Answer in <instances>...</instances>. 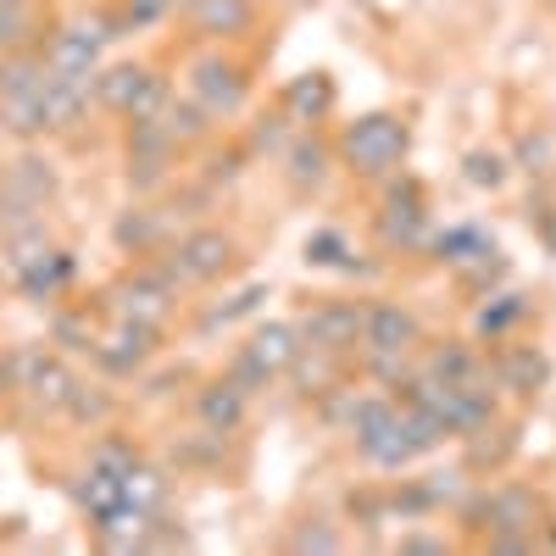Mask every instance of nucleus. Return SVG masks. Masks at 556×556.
<instances>
[{
  "label": "nucleus",
  "mask_w": 556,
  "mask_h": 556,
  "mask_svg": "<svg viewBox=\"0 0 556 556\" xmlns=\"http://www.w3.org/2000/svg\"><path fill=\"white\" fill-rule=\"evenodd\" d=\"M334 151H340L345 173L384 184L390 173H401V162L412 151V123L395 117V112H362L356 123H345L334 134Z\"/></svg>",
  "instance_id": "1"
},
{
  "label": "nucleus",
  "mask_w": 556,
  "mask_h": 556,
  "mask_svg": "<svg viewBox=\"0 0 556 556\" xmlns=\"http://www.w3.org/2000/svg\"><path fill=\"white\" fill-rule=\"evenodd\" d=\"M151 262L173 290H201V285H217V278L240 262V240L217 223H195L190 235L167 240Z\"/></svg>",
  "instance_id": "2"
},
{
  "label": "nucleus",
  "mask_w": 556,
  "mask_h": 556,
  "mask_svg": "<svg viewBox=\"0 0 556 556\" xmlns=\"http://www.w3.org/2000/svg\"><path fill=\"white\" fill-rule=\"evenodd\" d=\"M429 235H434V217H429L424 178L390 173V178H384V195H379V212H374V240H379V251L412 256V251L429 245Z\"/></svg>",
  "instance_id": "3"
},
{
  "label": "nucleus",
  "mask_w": 556,
  "mask_h": 556,
  "mask_svg": "<svg viewBox=\"0 0 556 556\" xmlns=\"http://www.w3.org/2000/svg\"><path fill=\"white\" fill-rule=\"evenodd\" d=\"M462 523L473 534H534L540 540V523H545V495L534 484H490V490H468L456 501Z\"/></svg>",
  "instance_id": "4"
},
{
  "label": "nucleus",
  "mask_w": 556,
  "mask_h": 556,
  "mask_svg": "<svg viewBox=\"0 0 556 556\" xmlns=\"http://www.w3.org/2000/svg\"><path fill=\"white\" fill-rule=\"evenodd\" d=\"M173 306H178V290L156 273L151 256L139 267H128L123 278H112V285L101 290V301H96V312H106L112 323H151V329H167Z\"/></svg>",
  "instance_id": "5"
},
{
  "label": "nucleus",
  "mask_w": 556,
  "mask_h": 556,
  "mask_svg": "<svg viewBox=\"0 0 556 556\" xmlns=\"http://www.w3.org/2000/svg\"><path fill=\"white\" fill-rule=\"evenodd\" d=\"M190 101L223 128V123H235L245 117L251 106V67L235 62V56H223V51H201L190 62Z\"/></svg>",
  "instance_id": "6"
},
{
  "label": "nucleus",
  "mask_w": 556,
  "mask_h": 556,
  "mask_svg": "<svg viewBox=\"0 0 556 556\" xmlns=\"http://www.w3.org/2000/svg\"><path fill=\"white\" fill-rule=\"evenodd\" d=\"M178 146H173V134L156 123V117H134L123 123V167H128V190L134 195H151L162 190V184L173 178L178 167Z\"/></svg>",
  "instance_id": "7"
},
{
  "label": "nucleus",
  "mask_w": 556,
  "mask_h": 556,
  "mask_svg": "<svg viewBox=\"0 0 556 556\" xmlns=\"http://www.w3.org/2000/svg\"><path fill=\"white\" fill-rule=\"evenodd\" d=\"M301 329V345H317V351H334V356H356L362 351V329H367V301H317L295 317Z\"/></svg>",
  "instance_id": "8"
},
{
  "label": "nucleus",
  "mask_w": 556,
  "mask_h": 556,
  "mask_svg": "<svg viewBox=\"0 0 556 556\" xmlns=\"http://www.w3.org/2000/svg\"><path fill=\"white\" fill-rule=\"evenodd\" d=\"M278 162H285V184L295 195H323L329 178L340 173V151H334V139L323 128H295V139L285 146Z\"/></svg>",
  "instance_id": "9"
},
{
  "label": "nucleus",
  "mask_w": 556,
  "mask_h": 556,
  "mask_svg": "<svg viewBox=\"0 0 556 556\" xmlns=\"http://www.w3.org/2000/svg\"><path fill=\"white\" fill-rule=\"evenodd\" d=\"M362 351H384V356H417L424 351V317L406 301H367V329H362Z\"/></svg>",
  "instance_id": "10"
},
{
  "label": "nucleus",
  "mask_w": 556,
  "mask_h": 556,
  "mask_svg": "<svg viewBox=\"0 0 556 556\" xmlns=\"http://www.w3.org/2000/svg\"><path fill=\"white\" fill-rule=\"evenodd\" d=\"M156 345H162V329H151V323H112V334H101L89 356H96L106 379H139Z\"/></svg>",
  "instance_id": "11"
},
{
  "label": "nucleus",
  "mask_w": 556,
  "mask_h": 556,
  "mask_svg": "<svg viewBox=\"0 0 556 556\" xmlns=\"http://www.w3.org/2000/svg\"><path fill=\"white\" fill-rule=\"evenodd\" d=\"M551 356L540 345H495L490 351V379H495V395H513V401H534L545 384H551Z\"/></svg>",
  "instance_id": "12"
},
{
  "label": "nucleus",
  "mask_w": 556,
  "mask_h": 556,
  "mask_svg": "<svg viewBox=\"0 0 556 556\" xmlns=\"http://www.w3.org/2000/svg\"><path fill=\"white\" fill-rule=\"evenodd\" d=\"M334 106H340V84L323 73V67L295 73L285 89H278V112H285L295 128H323V123L334 117Z\"/></svg>",
  "instance_id": "13"
},
{
  "label": "nucleus",
  "mask_w": 556,
  "mask_h": 556,
  "mask_svg": "<svg viewBox=\"0 0 556 556\" xmlns=\"http://www.w3.org/2000/svg\"><path fill=\"white\" fill-rule=\"evenodd\" d=\"M184 23H190V34L206 39V45H235L256 28V0H190Z\"/></svg>",
  "instance_id": "14"
},
{
  "label": "nucleus",
  "mask_w": 556,
  "mask_h": 556,
  "mask_svg": "<svg viewBox=\"0 0 556 556\" xmlns=\"http://www.w3.org/2000/svg\"><path fill=\"white\" fill-rule=\"evenodd\" d=\"M424 367L429 379H445V384H479V390H495L490 379V356L479 351V340H440L424 351Z\"/></svg>",
  "instance_id": "15"
},
{
  "label": "nucleus",
  "mask_w": 556,
  "mask_h": 556,
  "mask_svg": "<svg viewBox=\"0 0 556 556\" xmlns=\"http://www.w3.org/2000/svg\"><path fill=\"white\" fill-rule=\"evenodd\" d=\"M251 401H256V395H245L228 374L201 379V390H195V424H206V429H217V434H240L245 417H251Z\"/></svg>",
  "instance_id": "16"
},
{
  "label": "nucleus",
  "mask_w": 556,
  "mask_h": 556,
  "mask_svg": "<svg viewBox=\"0 0 556 556\" xmlns=\"http://www.w3.org/2000/svg\"><path fill=\"white\" fill-rule=\"evenodd\" d=\"M518 424H506V417H490V424H479L473 434H462V468L468 473H501L506 462L518 456Z\"/></svg>",
  "instance_id": "17"
},
{
  "label": "nucleus",
  "mask_w": 556,
  "mask_h": 556,
  "mask_svg": "<svg viewBox=\"0 0 556 556\" xmlns=\"http://www.w3.org/2000/svg\"><path fill=\"white\" fill-rule=\"evenodd\" d=\"M167 240H173V217L162 206H128L112 223V245L123 256H156Z\"/></svg>",
  "instance_id": "18"
},
{
  "label": "nucleus",
  "mask_w": 556,
  "mask_h": 556,
  "mask_svg": "<svg viewBox=\"0 0 556 556\" xmlns=\"http://www.w3.org/2000/svg\"><path fill=\"white\" fill-rule=\"evenodd\" d=\"M301 262H306V267H317V273H345V278H367V273H374V267H367V262L356 256L351 235H345V228H334V223L312 228L306 245H301Z\"/></svg>",
  "instance_id": "19"
},
{
  "label": "nucleus",
  "mask_w": 556,
  "mask_h": 556,
  "mask_svg": "<svg viewBox=\"0 0 556 556\" xmlns=\"http://www.w3.org/2000/svg\"><path fill=\"white\" fill-rule=\"evenodd\" d=\"M156 78L151 62H117V67H96V106L112 117H128L134 101L146 96V84Z\"/></svg>",
  "instance_id": "20"
},
{
  "label": "nucleus",
  "mask_w": 556,
  "mask_h": 556,
  "mask_svg": "<svg viewBox=\"0 0 556 556\" xmlns=\"http://www.w3.org/2000/svg\"><path fill=\"white\" fill-rule=\"evenodd\" d=\"M256 367H267V374L273 379H285V367L295 362V351H301V329H295V323H285V317H278V323H256V334L240 345Z\"/></svg>",
  "instance_id": "21"
},
{
  "label": "nucleus",
  "mask_w": 556,
  "mask_h": 556,
  "mask_svg": "<svg viewBox=\"0 0 556 556\" xmlns=\"http://www.w3.org/2000/svg\"><path fill=\"white\" fill-rule=\"evenodd\" d=\"M523 317H529V295H518V290L484 295V306L473 312V340H479V345H501V340H513Z\"/></svg>",
  "instance_id": "22"
},
{
  "label": "nucleus",
  "mask_w": 556,
  "mask_h": 556,
  "mask_svg": "<svg viewBox=\"0 0 556 556\" xmlns=\"http://www.w3.org/2000/svg\"><path fill=\"white\" fill-rule=\"evenodd\" d=\"M73 273H78V262H73V251H51V256H39L23 278H17V290L34 301V306H56L62 301V290L73 285Z\"/></svg>",
  "instance_id": "23"
},
{
  "label": "nucleus",
  "mask_w": 556,
  "mask_h": 556,
  "mask_svg": "<svg viewBox=\"0 0 556 556\" xmlns=\"http://www.w3.org/2000/svg\"><path fill=\"white\" fill-rule=\"evenodd\" d=\"M285 374L295 379V390L301 395H329V390H340V379H345V356H334V351H317V345H301L295 351V362L285 367Z\"/></svg>",
  "instance_id": "24"
},
{
  "label": "nucleus",
  "mask_w": 556,
  "mask_h": 556,
  "mask_svg": "<svg viewBox=\"0 0 556 556\" xmlns=\"http://www.w3.org/2000/svg\"><path fill=\"white\" fill-rule=\"evenodd\" d=\"M67 495H73V506H78V513H84L89 523H96V518H106L112 506L123 501V479L101 473L96 462H84V468H78V473L67 479Z\"/></svg>",
  "instance_id": "25"
},
{
  "label": "nucleus",
  "mask_w": 556,
  "mask_h": 556,
  "mask_svg": "<svg viewBox=\"0 0 556 556\" xmlns=\"http://www.w3.org/2000/svg\"><path fill=\"white\" fill-rule=\"evenodd\" d=\"M156 123L173 134V146H178V151H201L206 139L217 134V123H212V117H206V112H201L190 96H184V101H178V96H167V106L156 112Z\"/></svg>",
  "instance_id": "26"
},
{
  "label": "nucleus",
  "mask_w": 556,
  "mask_h": 556,
  "mask_svg": "<svg viewBox=\"0 0 556 556\" xmlns=\"http://www.w3.org/2000/svg\"><path fill=\"white\" fill-rule=\"evenodd\" d=\"M73 384H78V374L67 367V356H62V351H51V362L39 367V379L28 384V395H23V401H28L39 417H62V406H67Z\"/></svg>",
  "instance_id": "27"
},
{
  "label": "nucleus",
  "mask_w": 556,
  "mask_h": 556,
  "mask_svg": "<svg viewBox=\"0 0 556 556\" xmlns=\"http://www.w3.org/2000/svg\"><path fill=\"white\" fill-rule=\"evenodd\" d=\"M62 417L96 434V429H106L112 417H117V395H112L106 384H84V379H78V384H73V395H67V406H62Z\"/></svg>",
  "instance_id": "28"
},
{
  "label": "nucleus",
  "mask_w": 556,
  "mask_h": 556,
  "mask_svg": "<svg viewBox=\"0 0 556 556\" xmlns=\"http://www.w3.org/2000/svg\"><path fill=\"white\" fill-rule=\"evenodd\" d=\"M123 495L139 506V513H167V495H173V479H167V468H151V462L146 456H139L134 462V473L123 479Z\"/></svg>",
  "instance_id": "29"
},
{
  "label": "nucleus",
  "mask_w": 556,
  "mask_h": 556,
  "mask_svg": "<svg viewBox=\"0 0 556 556\" xmlns=\"http://www.w3.org/2000/svg\"><path fill=\"white\" fill-rule=\"evenodd\" d=\"M513 162L518 173H529V178H551V167H556V134L545 128V123H534V128H523L518 134V146H513Z\"/></svg>",
  "instance_id": "30"
},
{
  "label": "nucleus",
  "mask_w": 556,
  "mask_h": 556,
  "mask_svg": "<svg viewBox=\"0 0 556 556\" xmlns=\"http://www.w3.org/2000/svg\"><path fill=\"white\" fill-rule=\"evenodd\" d=\"M45 362H51V345H12L0 356V395H28Z\"/></svg>",
  "instance_id": "31"
},
{
  "label": "nucleus",
  "mask_w": 556,
  "mask_h": 556,
  "mask_svg": "<svg viewBox=\"0 0 556 556\" xmlns=\"http://www.w3.org/2000/svg\"><path fill=\"white\" fill-rule=\"evenodd\" d=\"M285 551H295V556H334V551H345V529L334 523V518H301L295 529H290V540H285Z\"/></svg>",
  "instance_id": "32"
},
{
  "label": "nucleus",
  "mask_w": 556,
  "mask_h": 556,
  "mask_svg": "<svg viewBox=\"0 0 556 556\" xmlns=\"http://www.w3.org/2000/svg\"><path fill=\"white\" fill-rule=\"evenodd\" d=\"M228 440H235V434H217V429H206V424H201L195 434L173 440V462H178V468H223Z\"/></svg>",
  "instance_id": "33"
},
{
  "label": "nucleus",
  "mask_w": 556,
  "mask_h": 556,
  "mask_svg": "<svg viewBox=\"0 0 556 556\" xmlns=\"http://www.w3.org/2000/svg\"><path fill=\"white\" fill-rule=\"evenodd\" d=\"M34 45H39V12L28 0H7V7H0V56L34 51Z\"/></svg>",
  "instance_id": "34"
},
{
  "label": "nucleus",
  "mask_w": 556,
  "mask_h": 556,
  "mask_svg": "<svg viewBox=\"0 0 556 556\" xmlns=\"http://www.w3.org/2000/svg\"><path fill=\"white\" fill-rule=\"evenodd\" d=\"M290 139H295V123H290L285 112H262V117L251 123V134L240 139V146H245L251 162H256V156H285Z\"/></svg>",
  "instance_id": "35"
},
{
  "label": "nucleus",
  "mask_w": 556,
  "mask_h": 556,
  "mask_svg": "<svg viewBox=\"0 0 556 556\" xmlns=\"http://www.w3.org/2000/svg\"><path fill=\"white\" fill-rule=\"evenodd\" d=\"M462 178L473 184V190L495 195L506 178H513V162H506V151H490V146H473L468 156H462Z\"/></svg>",
  "instance_id": "36"
},
{
  "label": "nucleus",
  "mask_w": 556,
  "mask_h": 556,
  "mask_svg": "<svg viewBox=\"0 0 556 556\" xmlns=\"http://www.w3.org/2000/svg\"><path fill=\"white\" fill-rule=\"evenodd\" d=\"M262 301H267V285H245V290H235V295H223L217 306H206V312H201V334H212V329H228V323L251 317Z\"/></svg>",
  "instance_id": "37"
},
{
  "label": "nucleus",
  "mask_w": 556,
  "mask_h": 556,
  "mask_svg": "<svg viewBox=\"0 0 556 556\" xmlns=\"http://www.w3.org/2000/svg\"><path fill=\"white\" fill-rule=\"evenodd\" d=\"M96 306H78V312H56L51 317V345L62 351H96Z\"/></svg>",
  "instance_id": "38"
},
{
  "label": "nucleus",
  "mask_w": 556,
  "mask_h": 556,
  "mask_svg": "<svg viewBox=\"0 0 556 556\" xmlns=\"http://www.w3.org/2000/svg\"><path fill=\"white\" fill-rule=\"evenodd\" d=\"M89 462H96L101 473H112V479H128L134 462H139V445L128 434H101L96 445H89Z\"/></svg>",
  "instance_id": "39"
},
{
  "label": "nucleus",
  "mask_w": 556,
  "mask_h": 556,
  "mask_svg": "<svg viewBox=\"0 0 556 556\" xmlns=\"http://www.w3.org/2000/svg\"><path fill=\"white\" fill-rule=\"evenodd\" d=\"M245 167H251V151H245V146H223V151L206 156L201 178H206V190H228V184H240Z\"/></svg>",
  "instance_id": "40"
},
{
  "label": "nucleus",
  "mask_w": 556,
  "mask_h": 556,
  "mask_svg": "<svg viewBox=\"0 0 556 556\" xmlns=\"http://www.w3.org/2000/svg\"><path fill=\"white\" fill-rule=\"evenodd\" d=\"M424 490H429L434 513H440V506H456L462 495L473 490V473H468V468H440V473H429V479H424Z\"/></svg>",
  "instance_id": "41"
},
{
  "label": "nucleus",
  "mask_w": 556,
  "mask_h": 556,
  "mask_svg": "<svg viewBox=\"0 0 556 556\" xmlns=\"http://www.w3.org/2000/svg\"><path fill=\"white\" fill-rule=\"evenodd\" d=\"M345 513L374 534V529H384L390 523V506H384V490H351V501H345Z\"/></svg>",
  "instance_id": "42"
},
{
  "label": "nucleus",
  "mask_w": 556,
  "mask_h": 556,
  "mask_svg": "<svg viewBox=\"0 0 556 556\" xmlns=\"http://www.w3.org/2000/svg\"><path fill=\"white\" fill-rule=\"evenodd\" d=\"M117 17H123L128 34H146V28H156L162 17H173V7H167V0H123Z\"/></svg>",
  "instance_id": "43"
},
{
  "label": "nucleus",
  "mask_w": 556,
  "mask_h": 556,
  "mask_svg": "<svg viewBox=\"0 0 556 556\" xmlns=\"http://www.w3.org/2000/svg\"><path fill=\"white\" fill-rule=\"evenodd\" d=\"M223 374L235 379L245 395H262V390H273V374H267V367H256L245 351H235V356H228V367H223Z\"/></svg>",
  "instance_id": "44"
},
{
  "label": "nucleus",
  "mask_w": 556,
  "mask_h": 556,
  "mask_svg": "<svg viewBox=\"0 0 556 556\" xmlns=\"http://www.w3.org/2000/svg\"><path fill=\"white\" fill-rule=\"evenodd\" d=\"M395 551H401V556H445L451 540H445V534H401Z\"/></svg>",
  "instance_id": "45"
},
{
  "label": "nucleus",
  "mask_w": 556,
  "mask_h": 556,
  "mask_svg": "<svg viewBox=\"0 0 556 556\" xmlns=\"http://www.w3.org/2000/svg\"><path fill=\"white\" fill-rule=\"evenodd\" d=\"M540 540L534 534H484V551H501V556H529Z\"/></svg>",
  "instance_id": "46"
},
{
  "label": "nucleus",
  "mask_w": 556,
  "mask_h": 556,
  "mask_svg": "<svg viewBox=\"0 0 556 556\" xmlns=\"http://www.w3.org/2000/svg\"><path fill=\"white\" fill-rule=\"evenodd\" d=\"M184 379H195L190 367H167L162 379H146V395H173V384H184Z\"/></svg>",
  "instance_id": "47"
},
{
  "label": "nucleus",
  "mask_w": 556,
  "mask_h": 556,
  "mask_svg": "<svg viewBox=\"0 0 556 556\" xmlns=\"http://www.w3.org/2000/svg\"><path fill=\"white\" fill-rule=\"evenodd\" d=\"M0 7H7V0H0Z\"/></svg>",
  "instance_id": "48"
}]
</instances>
